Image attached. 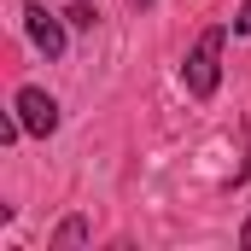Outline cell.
Wrapping results in <instances>:
<instances>
[{"mask_svg": "<svg viewBox=\"0 0 251 251\" xmlns=\"http://www.w3.org/2000/svg\"><path fill=\"white\" fill-rule=\"evenodd\" d=\"M24 35L35 41V53H47V59H64V24L41 6V0H29L24 6Z\"/></svg>", "mask_w": 251, "mask_h": 251, "instance_id": "3", "label": "cell"}, {"mask_svg": "<svg viewBox=\"0 0 251 251\" xmlns=\"http://www.w3.org/2000/svg\"><path fill=\"white\" fill-rule=\"evenodd\" d=\"M12 111H18V123H24V134H35V140H47L53 128H59V100L47 94V88H18V100H12Z\"/></svg>", "mask_w": 251, "mask_h": 251, "instance_id": "2", "label": "cell"}, {"mask_svg": "<svg viewBox=\"0 0 251 251\" xmlns=\"http://www.w3.org/2000/svg\"><path fill=\"white\" fill-rule=\"evenodd\" d=\"M64 24H70V29H94V24H100V12H94L88 0H76V6L64 12Z\"/></svg>", "mask_w": 251, "mask_h": 251, "instance_id": "5", "label": "cell"}, {"mask_svg": "<svg viewBox=\"0 0 251 251\" xmlns=\"http://www.w3.org/2000/svg\"><path fill=\"white\" fill-rule=\"evenodd\" d=\"M53 251H70V246H88V222L82 216H64L59 228H53V240H47Z\"/></svg>", "mask_w": 251, "mask_h": 251, "instance_id": "4", "label": "cell"}, {"mask_svg": "<svg viewBox=\"0 0 251 251\" xmlns=\"http://www.w3.org/2000/svg\"><path fill=\"white\" fill-rule=\"evenodd\" d=\"M128 6H134V12H146V6H152V0H128Z\"/></svg>", "mask_w": 251, "mask_h": 251, "instance_id": "8", "label": "cell"}, {"mask_svg": "<svg viewBox=\"0 0 251 251\" xmlns=\"http://www.w3.org/2000/svg\"><path fill=\"white\" fill-rule=\"evenodd\" d=\"M234 35H251V0H240V18H234Z\"/></svg>", "mask_w": 251, "mask_h": 251, "instance_id": "6", "label": "cell"}, {"mask_svg": "<svg viewBox=\"0 0 251 251\" xmlns=\"http://www.w3.org/2000/svg\"><path fill=\"white\" fill-rule=\"evenodd\" d=\"M222 47H228V24L199 29V41H193L187 64H181V82H187L193 100H210V94L222 88Z\"/></svg>", "mask_w": 251, "mask_h": 251, "instance_id": "1", "label": "cell"}, {"mask_svg": "<svg viewBox=\"0 0 251 251\" xmlns=\"http://www.w3.org/2000/svg\"><path fill=\"white\" fill-rule=\"evenodd\" d=\"M240 246H246V251H251V216H246V228H240Z\"/></svg>", "mask_w": 251, "mask_h": 251, "instance_id": "7", "label": "cell"}]
</instances>
